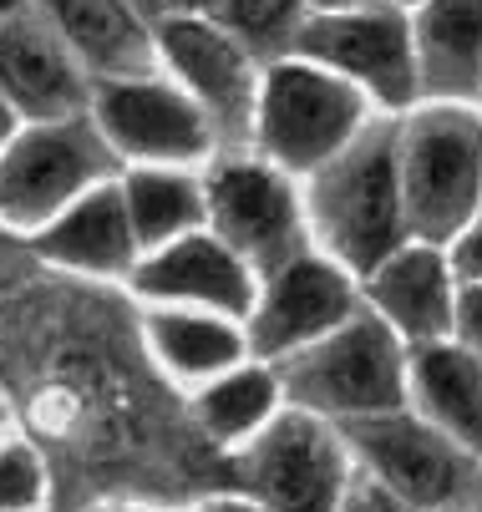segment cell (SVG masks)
I'll use <instances>...</instances> for the list:
<instances>
[{
  "label": "cell",
  "instance_id": "obj_10",
  "mask_svg": "<svg viewBox=\"0 0 482 512\" xmlns=\"http://www.w3.org/2000/svg\"><path fill=\"white\" fill-rule=\"evenodd\" d=\"M351 442L401 502L462 507L477 492V472L467 462V447H457L447 431H432L411 416H396V411L356 416Z\"/></svg>",
  "mask_w": 482,
  "mask_h": 512
},
{
  "label": "cell",
  "instance_id": "obj_4",
  "mask_svg": "<svg viewBox=\"0 0 482 512\" xmlns=\"http://www.w3.org/2000/svg\"><path fill=\"white\" fill-rule=\"evenodd\" d=\"M117 153L102 137L92 107L51 122H21V132L0 153V224L41 229L51 218L107 183L117 173Z\"/></svg>",
  "mask_w": 482,
  "mask_h": 512
},
{
  "label": "cell",
  "instance_id": "obj_22",
  "mask_svg": "<svg viewBox=\"0 0 482 512\" xmlns=\"http://www.w3.org/2000/svg\"><path fill=\"white\" fill-rule=\"evenodd\" d=\"M153 345L183 376H214L224 365H234L239 350H244V340L224 320H203V315H158Z\"/></svg>",
  "mask_w": 482,
  "mask_h": 512
},
{
  "label": "cell",
  "instance_id": "obj_23",
  "mask_svg": "<svg viewBox=\"0 0 482 512\" xmlns=\"http://www.w3.org/2000/svg\"><path fill=\"white\" fill-rule=\"evenodd\" d=\"M269 401H274V381L259 376V371H239V376L219 381L214 391H203L198 416L209 421V431H219V436H244L249 426L264 421Z\"/></svg>",
  "mask_w": 482,
  "mask_h": 512
},
{
  "label": "cell",
  "instance_id": "obj_7",
  "mask_svg": "<svg viewBox=\"0 0 482 512\" xmlns=\"http://www.w3.org/2000/svg\"><path fill=\"white\" fill-rule=\"evenodd\" d=\"M285 391L325 416H376L401 406V355L381 320L325 330L320 345L285 360Z\"/></svg>",
  "mask_w": 482,
  "mask_h": 512
},
{
  "label": "cell",
  "instance_id": "obj_5",
  "mask_svg": "<svg viewBox=\"0 0 482 512\" xmlns=\"http://www.w3.org/2000/svg\"><path fill=\"white\" fill-rule=\"evenodd\" d=\"M158 66L198 102L219 148H249L259 77L264 66L209 16H163L158 26Z\"/></svg>",
  "mask_w": 482,
  "mask_h": 512
},
{
  "label": "cell",
  "instance_id": "obj_14",
  "mask_svg": "<svg viewBox=\"0 0 482 512\" xmlns=\"http://www.w3.org/2000/svg\"><path fill=\"white\" fill-rule=\"evenodd\" d=\"M346 315H351L346 279H340L330 264L310 259V254H295L269 279V295L254 315V345L264 355H285V350H300V345L320 340Z\"/></svg>",
  "mask_w": 482,
  "mask_h": 512
},
{
  "label": "cell",
  "instance_id": "obj_13",
  "mask_svg": "<svg viewBox=\"0 0 482 512\" xmlns=\"http://www.w3.org/2000/svg\"><path fill=\"white\" fill-rule=\"evenodd\" d=\"M77 51L92 82L158 71V31L132 0H26Z\"/></svg>",
  "mask_w": 482,
  "mask_h": 512
},
{
  "label": "cell",
  "instance_id": "obj_9",
  "mask_svg": "<svg viewBox=\"0 0 482 512\" xmlns=\"http://www.w3.org/2000/svg\"><path fill=\"white\" fill-rule=\"evenodd\" d=\"M92 117L112 153L127 163H198L219 142L198 102L168 77V71H143V77H107L92 82Z\"/></svg>",
  "mask_w": 482,
  "mask_h": 512
},
{
  "label": "cell",
  "instance_id": "obj_6",
  "mask_svg": "<svg viewBox=\"0 0 482 512\" xmlns=\"http://www.w3.org/2000/svg\"><path fill=\"white\" fill-rule=\"evenodd\" d=\"M203 208L214 234L254 269H280L300 254V198L290 173L259 153L224 148L203 173Z\"/></svg>",
  "mask_w": 482,
  "mask_h": 512
},
{
  "label": "cell",
  "instance_id": "obj_11",
  "mask_svg": "<svg viewBox=\"0 0 482 512\" xmlns=\"http://www.w3.org/2000/svg\"><path fill=\"white\" fill-rule=\"evenodd\" d=\"M0 97L21 122H51L92 107V71L31 6L0 16Z\"/></svg>",
  "mask_w": 482,
  "mask_h": 512
},
{
  "label": "cell",
  "instance_id": "obj_33",
  "mask_svg": "<svg viewBox=\"0 0 482 512\" xmlns=\"http://www.w3.org/2000/svg\"><path fill=\"white\" fill-rule=\"evenodd\" d=\"M437 512H462V507H437Z\"/></svg>",
  "mask_w": 482,
  "mask_h": 512
},
{
  "label": "cell",
  "instance_id": "obj_8",
  "mask_svg": "<svg viewBox=\"0 0 482 512\" xmlns=\"http://www.w3.org/2000/svg\"><path fill=\"white\" fill-rule=\"evenodd\" d=\"M290 56H310V61L340 71L346 82H356L366 97H376L386 107H406L422 92L417 41H411L406 16L396 6H386V0L346 6V11H310Z\"/></svg>",
  "mask_w": 482,
  "mask_h": 512
},
{
  "label": "cell",
  "instance_id": "obj_16",
  "mask_svg": "<svg viewBox=\"0 0 482 512\" xmlns=\"http://www.w3.org/2000/svg\"><path fill=\"white\" fill-rule=\"evenodd\" d=\"M143 289L148 295H173V300H198V305H219L229 315H244L254 305V284H249V264L214 234H178L168 239L163 254H153L143 264Z\"/></svg>",
  "mask_w": 482,
  "mask_h": 512
},
{
  "label": "cell",
  "instance_id": "obj_18",
  "mask_svg": "<svg viewBox=\"0 0 482 512\" xmlns=\"http://www.w3.org/2000/svg\"><path fill=\"white\" fill-rule=\"evenodd\" d=\"M371 300L411 340H437L452 325L447 264L432 249H391L371 269Z\"/></svg>",
  "mask_w": 482,
  "mask_h": 512
},
{
  "label": "cell",
  "instance_id": "obj_1",
  "mask_svg": "<svg viewBox=\"0 0 482 512\" xmlns=\"http://www.w3.org/2000/svg\"><path fill=\"white\" fill-rule=\"evenodd\" d=\"M310 178L305 208L315 234L335 259L351 269H376L391 249H401L406 213H401V173H396V127L366 122L335 158H325Z\"/></svg>",
  "mask_w": 482,
  "mask_h": 512
},
{
  "label": "cell",
  "instance_id": "obj_21",
  "mask_svg": "<svg viewBox=\"0 0 482 512\" xmlns=\"http://www.w3.org/2000/svg\"><path fill=\"white\" fill-rule=\"evenodd\" d=\"M305 16H310L305 0H219L209 21H219L259 66H269L295 51Z\"/></svg>",
  "mask_w": 482,
  "mask_h": 512
},
{
  "label": "cell",
  "instance_id": "obj_17",
  "mask_svg": "<svg viewBox=\"0 0 482 512\" xmlns=\"http://www.w3.org/2000/svg\"><path fill=\"white\" fill-rule=\"evenodd\" d=\"M422 16L411 26L417 41L422 92L457 102L482 92V0H417Z\"/></svg>",
  "mask_w": 482,
  "mask_h": 512
},
{
  "label": "cell",
  "instance_id": "obj_12",
  "mask_svg": "<svg viewBox=\"0 0 482 512\" xmlns=\"http://www.w3.org/2000/svg\"><path fill=\"white\" fill-rule=\"evenodd\" d=\"M244 477L269 512H335L340 492H346V467H340L335 436L310 416L274 421L254 442Z\"/></svg>",
  "mask_w": 482,
  "mask_h": 512
},
{
  "label": "cell",
  "instance_id": "obj_19",
  "mask_svg": "<svg viewBox=\"0 0 482 512\" xmlns=\"http://www.w3.org/2000/svg\"><path fill=\"white\" fill-rule=\"evenodd\" d=\"M411 376H417V396L437 431H447L467 452H482V360L472 350L427 345Z\"/></svg>",
  "mask_w": 482,
  "mask_h": 512
},
{
  "label": "cell",
  "instance_id": "obj_15",
  "mask_svg": "<svg viewBox=\"0 0 482 512\" xmlns=\"http://www.w3.org/2000/svg\"><path fill=\"white\" fill-rule=\"evenodd\" d=\"M36 249L66 269H92V274H117L127 269L137 234L122 203V183H97L92 193H82L77 203H66L51 224H41Z\"/></svg>",
  "mask_w": 482,
  "mask_h": 512
},
{
  "label": "cell",
  "instance_id": "obj_27",
  "mask_svg": "<svg viewBox=\"0 0 482 512\" xmlns=\"http://www.w3.org/2000/svg\"><path fill=\"white\" fill-rule=\"evenodd\" d=\"M457 269H462L472 284H482V224H477V229H472V234L457 244Z\"/></svg>",
  "mask_w": 482,
  "mask_h": 512
},
{
  "label": "cell",
  "instance_id": "obj_2",
  "mask_svg": "<svg viewBox=\"0 0 482 512\" xmlns=\"http://www.w3.org/2000/svg\"><path fill=\"white\" fill-rule=\"evenodd\" d=\"M366 92L310 56H280L259 77L254 153L285 173H315L366 127Z\"/></svg>",
  "mask_w": 482,
  "mask_h": 512
},
{
  "label": "cell",
  "instance_id": "obj_28",
  "mask_svg": "<svg viewBox=\"0 0 482 512\" xmlns=\"http://www.w3.org/2000/svg\"><path fill=\"white\" fill-rule=\"evenodd\" d=\"M21 132V112L6 102V97H0V153H6V142Z\"/></svg>",
  "mask_w": 482,
  "mask_h": 512
},
{
  "label": "cell",
  "instance_id": "obj_30",
  "mask_svg": "<svg viewBox=\"0 0 482 512\" xmlns=\"http://www.w3.org/2000/svg\"><path fill=\"white\" fill-rule=\"evenodd\" d=\"M132 6H137V11H143V16L153 21V26H158V21L168 16V0H132Z\"/></svg>",
  "mask_w": 482,
  "mask_h": 512
},
{
  "label": "cell",
  "instance_id": "obj_3",
  "mask_svg": "<svg viewBox=\"0 0 482 512\" xmlns=\"http://www.w3.org/2000/svg\"><path fill=\"white\" fill-rule=\"evenodd\" d=\"M401 213L417 239H452L482 203V117L457 102L396 127Z\"/></svg>",
  "mask_w": 482,
  "mask_h": 512
},
{
  "label": "cell",
  "instance_id": "obj_34",
  "mask_svg": "<svg viewBox=\"0 0 482 512\" xmlns=\"http://www.w3.org/2000/svg\"><path fill=\"white\" fill-rule=\"evenodd\" d=\"M0 421H6V406H0Z\"/></svg>",
  "mask_w": 482,
  "mask_h": 512
},
{
  "label": "cell",
  "instance_id": "obj_32",
  "mask_svg": "<svg viewBox=\"0 0 482 512\" xmlns=\"http://www.w3.org/2000/svg\"><path fill=\"white\" fill-rule=\"evenodd\" d=\"M26 0H0V16H11V11H21Z\"/></svg>",
  "mask_w": 482,
  "mask_h": 512
},
{
  "label": "cell",
  "instance_id": "obj_25",
  "mask_svg": "<svg viewBox=\"0 0 482 512\" xmlns=\"http://www.w3.org/2000/svg\"><path fill=\"white\" fill-rule=\"evenodd\" d=\"M335 512H406V502L386 482H361L351 492H340V507Z\"/></svg>",
  "mask_w": 482,
  "mask_h": 512
},
{
  "label": "cell",
  "instance_id": "obj_29",
  "mask_svg": "<svg viewBox=\"0 0 482 512\" xmlns=\"http://www.w3.org/2000/svg\"><path fill=\"white\" fill-rule=\"evenodd\" d=\"M219 0H168V16H214Z\"/></svg>",
  "mask_w": 482,
  "mask_h": 512
},
{
  "label": "cell",
  "instance_id": "obj_24",
  "mask_svg": "<svg viewBox=\"0 0 482 512\" xmlns=\"http://www.w3.org/2000/svg\"><path fill=\"white\" fill-rule=\"evenodd\" d=\"M41 497V462L26 447H0V512H26Z\"/></svg>",
  "mask_w": 482,
  "mask_h": 512
},
{
  "label": "cell",
  "instance_id": "obj_31",
  "mask_svg": "<svg viewBox=\"0 0 482 512\" xmlns=\"http://www.w3.org/2000/svg\"><path fill=\"white\" fill-rule=\"evenodd\" d=\"M203 512H269V507H249V502H214V507H203Z\"/></svg>",
  "mask_w": 482,
  "mask_h": 512
},
{
  "label": "cell",
  "instance_id": "obj_20",
  "mask_svg": "<svg viewBox=\"0 0 482 512\" xmlns=\"http://www.w3.org/2000/svg\"><path fill=\"white\" fill-rule=\"evenodd\" d=\"M122 203H127L137 244H168L178 234H193L209 218L203 183L178 163H137L122 178Z\"/></svg>",
  "mask_w": 482,
  "mask_h": 512
},
{
  "label": "cell",
  "instance_id": "obj_26",
  "mask_svg": "<svg viewBox=\"0 0 482 512\" xmlns=\"http://www.w3.org/2000/svg\"><path fill=\"white\" fill-rule=\"evenodd\" d=\"M457 330H462V345L482 360V284H472L462 305H457Z\"/></svg>",
  "mask_w": 482,
  "mask_h": 512
}]
</instances>
